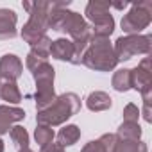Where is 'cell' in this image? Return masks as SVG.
I'll return each mask as SVG.
<instances>
[{"label":"cell","instance_id":"8","mask_svg":"<svg viewBox=\"0 0 152 152\" xmlns=\"http://www.w3.org/2000/svg\"><path fill=\"white\" fill-rule=\"evenodd\" d=\"M23 73V63L20 61L18 56L15 54H6L0 57V77L9 79V81H16L22 77Z\"/></svg>","mask_w":152,"mask_h":152},{"label":"cell","instance_id":"19","mask_svg":"<svg viewBox=\"0 0 152 152\" xmlns=\"http://www.w3.org/2000/svg\"><path fill=\"white\" fill-rule=\"evenodd\" d=\"M79 138H81V129H79L77 125H73V124L63 127V129L57 132V143L63 145V147H70V145H73V143H77Z\"/></svg>","mask_w":152,"mask_h":152},{"label":"cell","instance_id":"31","mask_svg":"<svg viewBox=\"0 0 152 152\" xmlns=\"http://www.w3.org/2000/svg\"><path fill=\"white\" fill-rule=\"evenodd\" d=\"M18 152H32L31 148H22V150H18Z\"/></svg>","mask_w":152,"mask_h":152},{"label":"cell","instance_id":"2","mask_svg":"<svg viewBox=\"0 0 152 152\" xmlns=\"http://www.w3.org/2000/svg\"><path fill=\"white\" fill-rule=\"evenodd\" d=\"M79 109H81V99L77 95L72 91L63 93L54 100L52 106H48L43 111H38L36 122H38V125H48V127L61 125L73 115H77Z\"/></svg>","mask_w":152,"mask_h":152},{"label":"cell","instance_id":"23","mask_svg":"<svg viewBox=\"0 0 152 152\" xmlns=\"http://www.w3.org/2000/svg\"><path fill=\"white\" fill-rule=\"evenodd\" d=\"M115 152H148L147 143L143 141H125V140H118Z\"/></svg>","mask_w":152,"mask_h":152},{"label":"cell","instance_id":"7","mask_svg":"<svg viewBox=\"0 0 152 152\" xmlns=\"http://www.w3.org/2000/svg\"><path fill=\"white\" fill-rule=\"evenodd\" d=\"M150 84H152V63L150 57H143L140 64L131 70V88L141 91Z\"/></svg>","mask_w":152,"mask_h":152},{"label":"cell","instance_id":"21","mask_svg":"<svg viewBox=\"0 0 152 152\" xmlns=\"http://www.w3.org/2000/svg\"><path fill=\"white\" fill-rule=\"evenodd\" d=\"M50 45H52V39L48 36H43L38 43H34L31 47V54L39 57V59H48L50 56Z\"/></svg>","mask_w":152,"mask_h":152},{"label":"cell","instance_id":"11","mask_svg":"<svg viewBox=\"0 0 152 152\" xmlns=\"http://www.w3.org/2000/svg\"><path fill=\"white\" fill-rule=\"evenodd\" d=\"M16 22L18 16L13 9L0 7V41L16 38Z\"/></svg>","mask_w":152,"mask_h":152},{"label":"cell","instance_id":"1","mask_svg":"<svg viewBox=\"0 0 152 152\" xmlns=\"http://www.w3.org/2000/svg\"><path fill=\"white\" fill-rule=\"evenodd\" d=\"M68 6H70V0H66V2H52L50 13H48V29L68 34L72 41L90 39L91 36L90 23L83 18V15L75 11H68Z\"/></svg>","mask_w":152,"mask_h":152},{"label":"cell","instance_id":"20","mask_svg":"<svg viewBox=\"0 0 152 152\" xmlns=\"http://www.w3.org/2000/svg\"><path fill=\"white\" fill-rule=\"evenodd\" d=\"M113 88L120 93L124 91H129L131 90V70L127 68H122V70H116L115 75H113V81H111Z\"/></svg>","mask_w":152,"mask_h":152},{"label":"cell","instance_id":"5","mask_svg":"<svg viewBox=\"0 0 152 152\" xmlns=\"http://www.w3.org/2000/svg\"><path fill=\"white\" fill-rule=\"evenodd\" d=\"M152 48V36H143V34H127L120 36L115 41V56L118 61H127L138 54L147 56Z\"/></svg>","mask_w":152,"mask_h":152},{"label":"cell","instance_id":"30","mask_svg":"<svg viewBox=\"0 0 152 152\" xmlns=\"http://www.w3.org/2000/svg\"><path fill=\"white\" fill-rule=\"evenodd\" d=\"M0 152H4V141L0 140Z\"/></svg>","mask_w":152,"mask_h":152},{"label":"cell","instance_id":"6","mask_svg":"<svg viewBox=\"0 0 152 152\" xmlns=\"http://www.w3.org/2000/svg\"><path fill=\"white\" fill-rule=\"evenodd\" d=\"M152 22V2L141 0L138 4H132L129 13L122 18V31L127 34H140L147 29Z\"/></svg>","mask_w":152,"mask_h":152},{"label":"cell","instance_id":"22","mask_svg":"<svg viewBox=\"0 0 152 152\" xmlns=\"http://www.w3.org/2000/svg\"><path fill=\"white\" fill-rule=\"evenodd\" d=\"M11 140H13V143L18 147V150L29 148V132H27L22 125L11 127Z\"/></svg>","mask_w":152,"mask_h":152},{"label":"cell","instance_id":"14","mask_svg":"<svg viewBox=\"0 0 152 152\" xmlns=\"http://www.w3.org/2000/svg\"><path fill=\"white\" fill-rule=\"evenodd\" d=\"M0 100H6L7 106L22 102V91H20L16 81H9V79L0 77Z\"/></svg>","mask_w":152,"mask_h":152},{"label":"cell","instance_id":"15","mask_svg":"<svg viewBox=\"0 0 152 152\" xmlns=\"http://www.w3.org/2000/svg\"><path fill=\"white\" fill-rule=\"evenodd\" d=\"M111 104H113V99H111L106 91H91V93L88 95V99H86L88 109H90V111H95V113L109 109Z\"/></svg>","mask_w":152,"mask_h":152},{"label":"cell","instance_id":"13","mask_svg":"<svg viewBox=\"0 0 152 152\" xmlns=\"http://www.w3.org/2000/svg\"><path fill=\"white\" fill-rule=\"evenodd\" d=\"M50 56L54 59L72 63L73 61V43H72V39L59 38V39L52 41V45H50Z\"/></svg>","mask_w":152,"mask_h":152},{"label":"cell","instance_id":"24","mask_svg":"<svg viewBox=\"0 0 152 152\" xmlns=\"http://www.w3.org/2000/svg\"><path fill=\"white\" fill-rule=\"evenodd\" d=\"M54 129L52 127H48V125H38L36 129H34V138H36V143H39L41 147H45V145H48V143H52L54 141Z\"/></svg>","mask_w":152,"mask_h":152},{"label":"cell","instance_id":"9","mask_svg":"<svg viewBox=\"0 0 152 152\" xmlns=\"http://www.w3.org/2000/svg\"><path fill=\"white\" fill-rule=\"evenodd\" d=\"M36 107L38 111L47 109L48 106L54 104V100L57 99L56 91H54V81H36Z\"/></svg>","mask_w":152,"mask_h":152},{"label":"cell","instance_id":"29","mask_svg":"<svg viewBox=\"0 0 152 152\" xmlns=\"http://www.w3.org/2000/svg\"><path fill=\"white\" fill-rule=\"evenodd\" d=\"M113 7H116V9H124V7H127V4L124 2V4H111Z\"/></svg>","mask_w":152,"mask_h":152},{"label":"cell","instance_id":"12","mask_svg":"<svg viewBox=\"0 0 152 152\" xmlns=\"http://www.w3.org/2000/svg\"><path fill=\"white\" fill-rule=\"evenodd\" d=\"M116 143H118L116 134L107 132V134H102V136H100L99 140H95V141H88V143L83 147L81 152H115Z\"/></svg>","mask_w":152,"mask_h":152},{"label":"cell","instance_id":"28","mask_svg":"<svg viewBox=\"0 0 152 152\" xmlns=\"http://www.w3.org/2000/svg\"><path fill=\"white\" fill-rule=\"evenodd\" d=\"M143 118H145V122H152V116H150V106H143Z\"/></svg>","mask_w":152,"mask_h":152},{"label":"cell","instance_id":"4","mask_svg":"<svg viewBox=\"0 0 152 152\" xmlns=\"http://www.w3.org/2000/svg\"><path fill=\"white\" fill-rule=\"evenodd\" d=\"M52 2H23V9L29 11V20L22 29V38L31 47L38 43L48 31V13Z\"/></svg>","mask_w":152,"mask_h":152},{"label":"cell","instance_id":"27","mask_svg":"<svg viewBox=\"0 0 152 152\" xmlns=\"http://www.w3.org/2000/svg\"><path fill=\"white\" fill-rule=\"evenodd\" d=\"M41 152H64V147L59 145V143H54V141H52V143L41 147Z\"/></svg>","mask_w":152,"mask_h":152},{"label":"cell","instance_id":"26","mask_svg":"<svg viewBox=\"0 0 152 152\" xmlns=\"http://www.w3.org/2000/svg\"><path fill=\"white\" fill-rule=\"evenodd\" d=\"M140 93H141V99H143V106H150V100H152V84L147 86V88H143Z\"/></svg>","mask_w":152,"mask_h":152},{"label":"cell","instance_id":"3","mask_svg":"<svg viewBox=\"0 0 152 152\" xmlns=\"http://www.w3.org/2000/svg\"><path fill=\"white\" fill-rule=\"evenodd\" d=\"M81 63L95 72H111L118 64V59L115 56L109 38L90 36V43Z\"/></svg>","mask_w":152,"mask_h":152},{"label":"cell","instance_id":"25","mask_svg":"<svg viewBox=\"0 0 152 152\" xmlns=\"http://www.w3.org/2000/svg\"><path fill=\"white\" fill-rule=\"evenodd\" d=\"M138 118H140V109L134 104H127L124 107V122H136L138 124Z\"/></svg>","mask_w":152,"mask_h":152},{"label":"cell","instance_id":"10","mask_svg":"<svg viewBox=\"0 0 152 152\" xmlns=\"http://www.w3.org/2000/svg\"><path fill=\"white\" fill-rule=\"evenodd\" d=\"M25 118V111L15 106H0V136L11 131V125L22 122Z\"/></svg>","mask_w":152,"mask_h":152},{"label":"cell","instance_id":"16","mask_svg":"<svg viewBox=\"0 0 152 152\" xmlns=\"http://www.w3.org/2000/svg\"><path fill=\"white\" fill-rule=\"evenodd\" d=\"M109 9H111V4L109 2H104V0H91V2H88V6H86L84 15L90 20V23H93V22L107 16L109 15Z\"/></svg>","mask_w":152,"mask_h":152},{"label":"cell","instance_id":"17","mask_svg":"<svg viewBox=\"0 0 152 152\" xmlns=\"http://www.w3.org/2000/svg\"><path fill=\"white\" fill-rule=\"evenodd\" d=\"M90 31H91V36H99V38H109L115 31V20L111 15L90 23Z\"/></svg>","mask_w":152,"mask_h":152},{"label":"cell","instance_id":"18","mask_svg":"<svg viewBox=\"0 0 152 152\" xmlns=\"http://www.w3.org/2000/svg\"><path fill=\"white\" fill-rule=\"evenodd\" d=\"M116 138L125 141H138L141 138V127L136 122H124L116 131Z\"/></svg>","mask_w":152,"mask_h":152}]
</instances>
